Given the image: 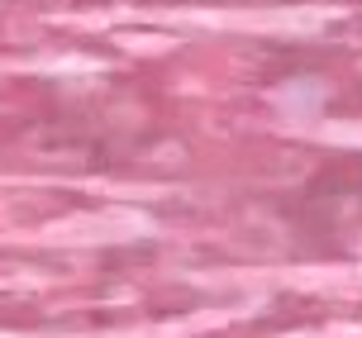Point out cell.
Segmentation results:
<instances>
[{
  "label": "cell",
  "mask_w": 362,
  "mask_h": 338,
  "mask_svg": "<svg viewBox=\"0 0 362 338\" xmlns=\"http://www.w3.org/2000/svg\"><path fill=\"white\" fill-rule=\"evenodd\" d=\"M320 81H291V86H281V110H291V115H315V110L325 105V95H320Z\"/></svg>",
  "instance_id": "6da1fadb"
}]
</instances>
